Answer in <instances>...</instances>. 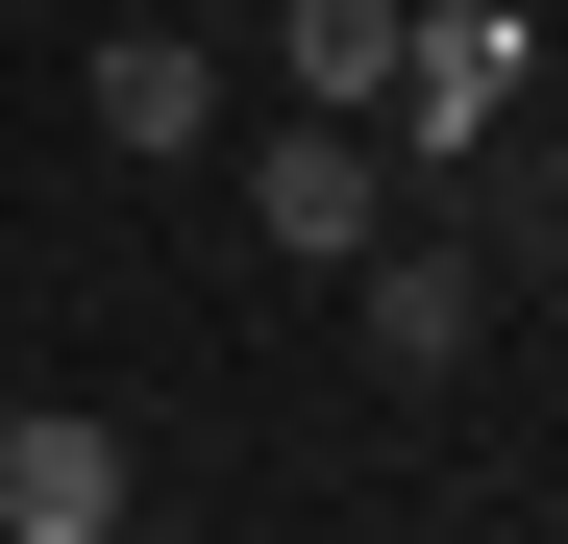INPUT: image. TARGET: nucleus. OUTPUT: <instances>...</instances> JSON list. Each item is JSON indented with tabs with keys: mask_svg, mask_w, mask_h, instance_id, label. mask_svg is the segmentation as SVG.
I'll return each instance as SVG.
<instances>
[{
	"mask_svg": "<svg viewBox=\"0 0 568 544\" xmlns=\"http://www.w3.org/2000/svg\"><path fill=\"white\" fill-rule=\"evenodd\" d=\"M396 199H420L396 124H346V100H272V124H247V248H272V272H371Z\"/></svg>",
	"mask_w": 568,
	"mask_h": 544,
	"instance_id": "f257e3e1",
	"label": "nucleus"
},
{
	"mask_svg": "<svg viewBox=\"0 0 568 544\" xmlns=\"http://www.w3.org/2000/svg\"><path fill=\"white\" fill-rule=\"evenodd\" d=\"M519 74H544V26H519V0H420L396 100H371V124H396V173H469V149L519 124Z\"/></svg>",
	"mask_w": 568,
	"mask_h": 544,
	"instance_id": "f03ea898",
	"label": "nucleus"
},
{
	"mask_svg": "<svg viewBox=\"0 0 568 544\" xmlns=\"http://www.w3.org/2000/svg\"><path fill=\"white\" fill-rule=\"evenodd\" d=\"M346 346H371V372H396V396H445L469 346H495V272H469L445 223H396V248L346 272Z\"/></svg>",
	"mask_w": 568,
	"mask_h": 544,
	"instance_id": "7ed1b4c3",
	"label": "nucleus"
},
{
	"mask_svg": "<svg viewBox=\"0 0 568 544\" xmlns=\"http://www.w3.org/2000/svg\"><path fill=\"white\" fill-rule=\"evenodd\" d=\"M0 520H26V544H100V520H124V421L26 396V421H0Z\"/></svg>",
	"mask_w": 568,
	"mask_h": 544,
	"instance_id": "20e7f679",
	"label": "nucleus"
},
{
	"mask_svg": "<svg viewBox=\"0 0 568 544\" xmlns=\"http://www.w3.org/2000/svg\"><path fill=\"white\" fill-rule=\"evenodd\" d=\"M100 149H149V173L223 149V50H199V26H124V50H100Z\"/></svg>",
	"mask_w": 568,
	"mask_h": 544,
	"instance_id": "39448f33",
	"label": "nucleus"
},
{
	"mask_svg": "<svg viewBox=\"0 0 568 544\" xmlns=\"http://www.w3.org/2000/svg\"><path fill=\"white\" fill-rule=\"evenodd\" d=\"M396 50H420V0H272V100H396Z\"/></svg>",
	"mask_w": 568,
	"mask_h": 544,
	"instance_id": "423d86ee",
	"label": "nucleus"
},
{
	"mask_svg": "<svg viewBox=\"0 0 568 544\" xmlns=\"http://www.w3.org/2000/svg\"><path fill=\"white\" fill-rule=\"evenodd\" d=\"M0 421H26V396H0Z\"/></svg>",
	"mask_w": 568,
	"mask_h": 544,
	"instance_id": "0eeeda50",
	"label": "nucleus"
}]
</instances>
